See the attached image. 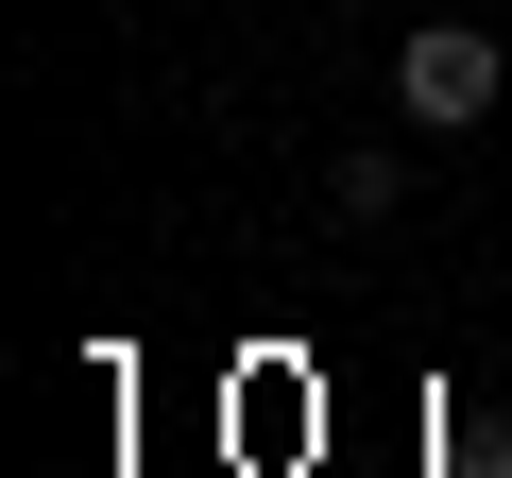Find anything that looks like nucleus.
<instances>
[{"label": "nucleus", "mask_w": 512, "mask_h": 478, "mask_svg": "<svg viewBox=\"0 0 512 478\" xmlns=\"http://www.w3.org/2000/svg\"><path fill=\"white\" fill-rule=\"evenodd\" d=\"M393 103H410L427 137H461V120H495V35H478V18H427V35L393 52Z\"/></svg>", "instance_id": "1"}, {"label": "nucleus", "mask_w": 512, "mask_h": 478, "mask_svg": "<svg viewBox=\"0 0 512 478\" xmlns=\"http://www.w3.org/2000/svg\"><path fill=\"white\" fill-rule=\"evenodd\" d=\"M393 188H410V154H342V171H325V205H342V222H393Z\"/></svg>", "instance_id": "2"}]
</instances>
